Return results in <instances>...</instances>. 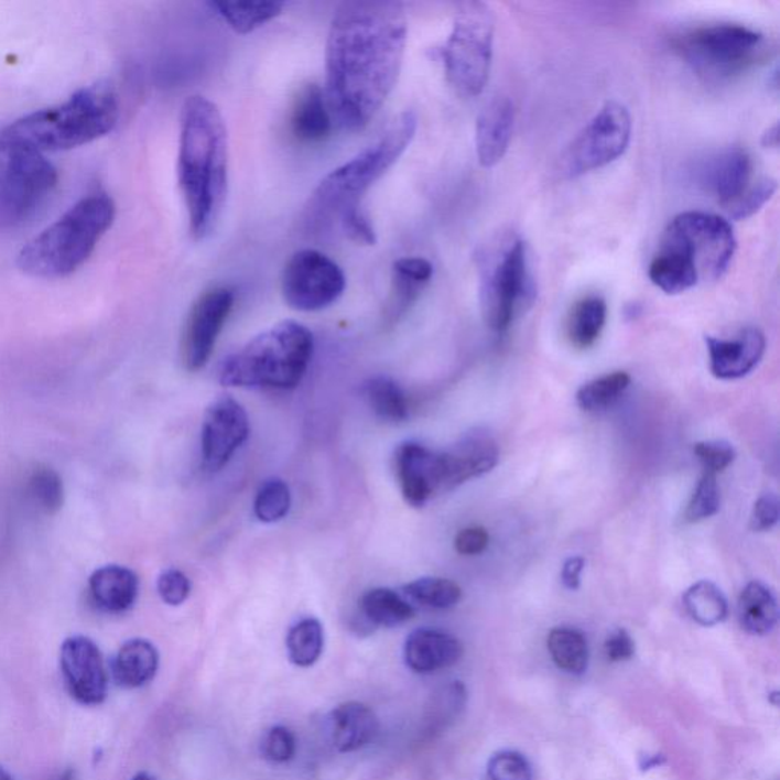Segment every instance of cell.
Returning a JSON list of instances; mask_svg holds the SVG:
<instances>
[{
	"instance_id": "obj_1",
	"label": "cell",
	"mask_w": 780,
	"mask_h": 780,
	"mask_svg": "<svg viewBox=\"0 0 780 780\" xmlns=\"http://www.w3.org/2000/svg\"><path fill=\"white\" fill-rule=\"evenodd\" d=\"M408 43L401 3L357 0L340 6L326 40L325 99L333 122L364 130L396 87Z\"/></svg>"
},
{
	"instance_id": "obj_2",
	"label": "cell",
	"mask_w": 780,
	"mask_h": 780,
	"mask_svg": "<svg viewBox=\"0 0 780 780\" xmlns=\"http://www.w3.org/2000/svg\"><path fill=\"white\" fill-rule=\"evenodd\" d=\"M228 130L220 109L195 95L182 109L177 176L194 240L214 232L228 197Z\"/></svg>"
},
{
	"instance_id": "obj_3",
	"label": "cell",
	"mask_w": 780,
	"mask_h": 780,
	"mask_svg": "<svg viewBox=\"0 0 780 780\" xmlns=\"http://www.w3.org/2000/svg\"><path fill=\"white\" fill-rule=\"evenodd\" d=\"M416 129L418 118L412 110L393 118L376 142L322 178L306 206V221L313 228H322L338 220L346 210L361 208L366 193L403 156Z\"/></svg>"
},
{
	"instance_id": "obj_4",
	"label": "cell",
	"mask_w": 780,
	"mask_h": 780,
	"mask_svg": "<svg viewBox=\"0 0 780 780\" xmlns=\"http://www.w3.org/2000/svg\"><path fill=\"white\" fill-rule=\"evenodd\" d=\"M115 203L107 193L86 195L57 221L28 241L18 257L30 277L58 280L85 264L115 220Z\"/></svg>"
},
{
	"instance_id": "obj_5",
	"label": "cell",
	"mask_w": 780,
	"mask_h": 780,
	"mask_svg": "<svg viewBox=\"0 0 780 780\" xmlns=\"http://www.w3.org/2000/svg\"><path fill=\"white\" fill-rule=\"evenodd\" d=\"M314 351L306 326L280 322L225 358L220 381L230 388L290 390L300 386Z\"/></svg>"
},
{
	"instance_id": "obj_6",
	"label": "cell",
	"mask_w": 780,
	"mask_h": 780,
	"mask_svg": "<svg viewBox=\"0 0 780 780\" xmlns=\"http://www.w3.org/2000/svg\"><path fill=\"white\" fill-rule=\"evenodd\" d=\"M118 118L117 91L107 83H97L75 91L62 105L33 111L8 127L34 149L46 153L97 141L115 129Z\"/></svg>"
},
{
	"instance_id": "obj_7",
	"label": "cell",
	"mask_w": 780,
	"mask_h": 780,
	"mask_svg": "<svg viewBox=\"0 0 780 780\" xmlns=\"http://www.w3.org/2000/svg\"><path fill=\"white\" fill-rule=\"evenodd\" d=\"M58 174L45 153L0 127V234L22 228L46 205Z\"/></svg>"
},
{
	"instance_id": "obj_8",
	"label": "cell",
	"mask_w": 780,
	"mask_h": 780,
	"mask_svg": "<svg viewBox=\"0 0 780 780\" xmlns=\"http://www.w3.org/2000/svg\"><path fill=\"white\" fill-rule=\"evenodd\" d=\"M495 28V14L485 3L457 6L452 34L441 50V57L448 85L462 98H475L487 86Z\"/></svg>"
},
{
	"instance_id": "obj_9",
	"label": "cell",
	"mask_w": 780,
	"mask_h": 780,
	"mask_svg": "<svg viewBox=\"0 0 780 780\" xmlns=\"http://www.w3.org/2000/svg\"><path fill=\"white\" fill-rule=\"evenodd\" d=\"M676 51L696 74L715 82L750 71L768 53L761 33L736 23L696 28L676 40Z\"/></svg>"
},
{
	"instance_id": "obj_10",
	"label": "cell",
	"mask_w": 780,
	"mask_h": 780,
	"mask_svg": "<svg viewBox=\"0 0 780 780\" xmlns=\"http://www.w3.org/2000/svg\"><path fill=\"white\" fill-rule=\"evenodd\" d=\"M535 296V281L523 241H509L497 257L485 260L480 270V308L489 329L507 332Z\"/></svg>"
},
{
	"instance_id": "obj_11",
	"label": "cell",
	"mask_w": 780,
	"mask_h": 780,
	"mask_svg": "<svg viewBox=\"0 0 780 780\" xmlns=\"http://www.w3.org/2000/svg\"><path fill=\"white\" fill-rule=\"evenodd\" d=\"M664 246L676 250L700 274V281H718L736 252L730 223L719 215L683 213L664 230Z\"/></svg>"
},
{
	"instance_id": "obj_12",
	"label": "cell",
	"mask_w": 780,
	"mask_h": 780,
	"mask_svg": "<svg viewBox=\"0 0 780 780\" xmlns=\"http://www.w3.org/2000/svg\"><path fill=\"white\" fill-rule=\"evenodd\" d=\"M631 129L627 107L616 101L605 102L564 154L567 176H583L618 161L630 145Z\"/></svg>"
},
{
	"instance_id": "obj_13",
	"label": "cell",
	"mask_w": 780,
	"mask_h": 780,
	"mask_svg": "<svg viewBox=\"0 0 780 780\" xmlns=\"http://www.w3.org/2000/svg\"><path fill=\"white\" fill-rule=\"evenodd\" d=\"M346 289L344 270L316 249H302L286 261L281 277L285 304L297 312H321L340 300Z\"/></svg>"
},
{
	"instance_id": "obj_14",
	"label": "cell",
	"mask_w": 780,
	"mask_h": 780,
	"mask_svg": "<svg viewBox=\"0 0 780 780\" xmlns=\"http://www.w3.org/2000/svg\"><path fill=\"white\" fill-rule=\"evenodd\" d=\"M234 304L232 290L214 286L191 306L182 337V361L188 371H201L208 364Z\"/></svg>"
},
{
	"instance_id": "obj_15",
	"label": "cell",
	"mask_w": 780,
	"mask_h": 780,
	"mask_svg": "<svg viewBox=\"0 0 780 780\" xmlns=\"http://www.w3.org/2000/svg\"><path fill=\"white\" fill-rule=\"evenodd\" d=\"M249 416L234 398L223 397L206 409L202 424L203 465L218 472L229 464L235 453L248 441Z\"/></svg>"
},
{
	"instance_id": "obj_16",
	"label": "cell",
	"mask_w": 780,
	"mask_h": 780,
	"mask_svg": "<svg viewBox=\"0 0 780 780\" xmlns=\"http://www.w3.org/2000/svg\"><path fill=\"white\" fill-rule=\"evenodd\" d=\"M59 667L75 702L83 706L105 703L109 679L105 659L94 640L86 636L67 638L59 650Z\"/></svg>"
},
{
	"instance_id": "obj_17",
	"label": "cell",
	"mask_w": 780,
	"mask_h": 780,
	"mask_svg": "<svg viewBox=\"0 0 780 780\" xmlns=\"http://www.w3.org/2000/svg\"><path fill=\"white\" fill-rule=\"evenodd\" d=\"M396 475L401 495L410 507L423 508L444 495L443 465L436 449L405 441L396 449Z\"/></svg>"
},
{
	"instance_id": "obj_18",
	"label": "cell",
	"mask_w": 780,
	"mask_h": 780,
	"mask_svg": "<svg viewBox=\"0 0 780 780\" xmlns=\"http://www.w3.org/2000/svg\"><path fill=\"white\" fill-rule=\"evenodd\" d=\"M440 455L445 495L465 481L491 472L499 462V445L487 430L475 429Z\"/></svg>"
},
{
	"instance_id": "obj_19",
	"label": "cell",
	"mask_w": 780,
	"mask_h": 780,
	"mask_svg": "<svg viewBox=\"0 0 780 780\" xmlns=\"http://www.w3.org/2000/svg\"><path fill=\"white\" fill-rule=\"evenodd\" d=\"M751 171L754 163L747 151L727 149L702 163L698 185L727 208L750 186Z\"/></svg>"
},
{
	"instance_id": "obj_20",
	"label": "cell",
	"mask_w": 780,
	"mask_h": 780,
	"mask_svg": "<svg viewBox=\"0 0 780 780\" xmlns=\"http://www.w3.org/2000/svg\"><path fill=\"white\" fill-rule=\"evenodd\" d=\"M711 371L719 380H736L754 371L766 353L761 329L746 328L735 338L706 337Z\"/></svg>"
},
{
	"instance_id": "obj_21",
	"label": "cell",
	"mask_w": 780,
	"mask_h": 780,
	"mask_svg": "<svg viewBox=\"0 0 780 780\" xmlns=\"http://www.w3.org/2000/svg\"><path fill=\"white\" fill-rule=\"evenodd\" d=\"M464 656V647L455 636L435 628H420L410 632L404 643L405 664L416 674H435L456 664Z\"/></svg>"
},
{
	"instance_id": "obj_22",
	"label": "cell",
	"mask_w": 780,
	"mask_h": 780,
	"mask_svg": "<svg viewBox=\"0 0 780 780\" xmlns=\"http://www.w3.org/2000/svg\"><path fill=\"white\" fill-rule=\"evenodd\" d=\"M516 111L508 98H492L476 122V151L481 166L491 169L505 158L514 131Z\"/></svg>"
},
{
	"instance_id": "obj_23",
	"label": "cell",
	"mask_w": 780,
	"mask_h": 780,
	"mask_svg": "<svg viewBox=\"0 0 780 780\" xmlns=\"http://www.w3.org/2000/svg\"><path fill=\"white\" fill-rule=\"evenodd\" d=\"M433 278L432 262L421 257L400 258L393 262L390 293L384 308L386 325H396Z\"/></svg>"
},
{
	"instance_id": "obj_24",
	"label": "cell",
	"mask_w": 780,
	"mask_h": 780,
	"mask_svg": "<svg viewBox=\"0 0 780 780\" xmlns=\"http://www.w3.org/2000/svg\"><path fill=\"white\" fill-rule=\"evenodd\" d=\"M89 593L99 610L110 615L129 611L138 599L139 579L129 567L109 564L98 568L89 579Z\"/></svg>"
},
{
	"instance_id": "obj_25",
	"label": "cell",
	"mask_w": 780,
	"mask_h": 780,
	"mask_svg": "<svg viewBox=\"0 0 780 780\" xmlns=\"http://www.w3.org/2000/svg\"><path fill=\"white\" fill-rule=\"evenodd\" d=\"M380 730L377 715L364 703L340 704L332 714L333 744L340 754H353L369 746Z\"/></svg>"
},
{
	"instance_id": "obj_26",
	"label": "cell",
	"mask_w": 780,
	"mask_h": 780,
	"mask_svg": "<svg viewBox=\"0 0 780 780\" xmlns=\"http://www.w3.org/2000/svg\"><path fill=\"white\" fill-rule=\"evenodd\" d=\"M110 668L118 686L138 690L156 676L159 652L149 640L131 639L119 648Z\"/></svg>"
},
{
	"instance_id": "obj_27",
	"label": "cell",
	"mask_w": 780,
	"mask_h": 780,
	"mask_svg": "<svg viewBox=\"0 0 780 780\" xmlns=\"http://www.w3.org/2000/svg\"><path fill=\"white\" fill-rule=\"evenodd\" d=\"M333 129V118L324 90L317 85L305 86L297 95L292 111L294 137L306 143L325 141Z\"/></svg>"
},
{
	"instance_id": "obj_28",
	"label": "cell",
	"mask_w": 780,
	"mask_h": 780,
	"mask_svg": "<svg viewBox=\"0 0 780 780\" xmlns=\"http://www.w3.org/2000/svg\"><path fill=\"white\" fill-rule=\"evenodd\" d=\"M738 619L750 635L766 636L779 620V605L773 592L759 581L748 583L738 600Z\"/></svg>"
},
{
	"instance_id": "obj_29",
	"label": "cell",
	"mask_w": 780,
	"mask_h": 780,
	"mask_svg": "<svg viewBox=\"0 0 780 780\" xmlns=\"http://www.w3.org/2000/svg\"><path fill=\"white\" fill-rule=\"evenodd\" d=\"M648 277L652 284L667 294L687 292L700 282L698 272L690 261L674 249L660 242L659 252L652 258Z\"/></svg>"
},
{
	"instance_id": "obj_30",
	"label": "cell",
	"mask_w": 780,
	"mask_h": 780,
	"mask_svg": "<svg viewBox=\"0 0 780 780\" xmlns=\"http://www.w3.org/2000/svg\"><path fill=\"white\" fill-rule=\"evenodd\" d=\"M360 611L372 627L393 628L415 616V607L392 588L377 587L361 596Z\"/></svg>"
},
{
	"instance_id": "obj_31",
	"label": "cell",
	"mask_w": 780,
	"mask_h": 780,
	"mask_svg": "<svg viewBox=\"0 0 780 780\" xmlns=\"http://www.w3.org/2000/svg\"><path fill=\"white\" fill-rule=\"evenodd\" d=\"M208 7L225 20L235 33L250 34L278 18L284 3L273 0H248V2H209Z\"/></svg>"
},
{
	"instance_id": "obj_32",
	"label": "cell",
	"mask_w": 780,
	"mask_h": 780,
	"mask_svg": "<svg viewBox=\"0 0 780 780\" xmlns=\"http://www.w3.org/2000/svg\"><path fill=\"white\" fill-rule=\"evenodd\" d=\"M548 651L561 671L581 675L587 671L591 651L585 636L576 628L556 627L548 636Z\"/></svg>"
},
{
	"instance_id": "obj_33",
	"label": "cell",
	"mask_w": 780,
	"mask_h": 780,
	"mask_svg": "<svg viewBox=\"0 0 780 780\" xmlns=\"http://www.w3.org/2000/svg\"><path fill=\"white\" fill-rule=\"evenodd\" d=\"M607 322V304L603 297L587 296L576 302L568 316L567 334L572 345L587 349L595 345Z\"/></svg>"
},
{
	"instance_id": "obj_34",
	"label": "cell",
	"mask_w": 780,
	"mask_h": 780,
	"mask_svg": "<svg viewBox=\"0 0 780 780\" xmlns=\"http://www.w3.org/2000/svg\"><path fill=\"white\" fill-rule=\"evenodd\" d=\"M683 607L694 622L702 627H715L728 616V603L722 588L711 581L691 585L683 595Z\"/></svg>"
},
{
	"instance_id": "obj_35",
	"label": "cell",
	"mask_w": 780,
	"mask_h": 780,
	"mask_svg": "<svg viewBox=\"0 0 780 780\" xmlns=\"http://www.w3.org/2000/svg\"><path fill=\"white\" fill-rule=\"evenodd\" d=\"M365 397L373 413L388 423H403L409 418L408 398L397 381L373 377L365 384Z\"/></svg>"
},
{
	"instance_id": "obj_36",
	"label": "cell",
	"mask_w": 780,
	"mask_h": 780,
	"mask_svg": "<svg viewBox=\"0 0 780 780\" xmlns=\"http://www.w3.org/2000/svg\"><path fill=\"white\" fill-rule=\"evenodd\" d=\"M325 635L319 620L306 618L294 624L286 635L290 662L297 668L313 667L324 652Z\"/></svg>"
},
{
	"instance_id": "obj_37",
	"label": "cell",
	"mask_w": 780,
	"mask_h": 780,
	"mask_svg": "<svg viewBox=\"0 0 780 780\" xmlns=\"http://www.w3.org/2000/svg\"><path fill=\"white\" fill-rule=\"evenodd\" d=\"M401 595L412 605L418 604L433 610H448L459 604L462 588L453 581L427 576L405 584Z\"/></svg>"
},
{
	"instance_id": "obj_38",
	"label": "cell",
	"mask_w": 780,
	"mask_h": 780,
	"mask_svg": "<svg viewBox=\"0 0 780 780\" xmlns=\"http://www.w3.org/2000/svg\"><path fill=\"white\" fill-rule=\"evenodd\" d=\"M25 491L33 507L46 516H53L63 507L65 489L62 477L46 465H37L26 477Z\"/></svg>"
},
{
	"instance_id": "obj_39",
	"label": "cell",
	"mask_w": 780,
	"mask_h": 780,
	"mask_svg": "<svg viewBox=\"0 0 780 780\" xmlns=\"http://www.w3.org/2000/svg\"><path fill=\"white\" fill-rule=\"evenodd\" d=\"M630 384L631 377L627 372L607 373L585 383L576 393V403L585 412H598L615 404Z\"/></svg>"
},
{
	"instance_id": "obj_40",
	"label": "cell",
	"mask_w": 780,
	"mask_h": 780,
	"mask_svg": "<svg viewBox=\"0 0 780 780\" xmlns=\"http://www.w3.org/2000/svg\"><path fill=\"white\" fill-rule=\"evenodd\" d=\"M292 507V492L289 485L281 479H269L261 485L254 497V516L262 523H277L289 514Z\"/></svg>"
},
{
	"instance_id": "obj_41",
	"label": "cell",
	"mask_w": 780,
	"mask_h": 780,
	"mask_svg": "<svg viewBox=\"0 0 780 780\" xmlns=\"http://www.w3.org/2000/svg\"><path fill=\"white\" fill-rule=\"evenodd\" d=\"M719 507H722V495H719L716 476L704 472L684 512V520L687 523H698L711 519L719 511Z\"/></svg>"
},
{
	"instance_id": "obj_42",
	"label": "cell",
	"mask_w": 780,
	"mask_h": 780,
	"mask_svg": "<svg viewBox=\"0 0 780 780\" xmlns=\"http://www.w3.org/2000/svg\"><path fill=\"white\" fill-rule=\"evenodd\" d=\"M776 191H778V182L774 178H762L755 185L748 186L741 197L736 198L732 205L724 209L734 220H746L758 213L767 202H770Z\"/></svg>"
},
{
	"instance_id": "obj_43",
	"label": "cell",
	"mask_w": 780,
	"mask_h": 780,
	"mask_svg": "<svg viewBox=\"0 0 780 780\" xmlns=\"http://www.w3.org/2000/svg\"><path fill=\"white\" fill-rule=\"evenodd\" d=\"M488 778L491 780H532V767L519 751H499L489 759Z\"/></svg>"
},
{
	"instance_id": "obj_44",
	"label": "cell",
	"mask_w": 780,
	"mask_h": 780,
	"mask_svg": "<svg viewBox=\"0 0 780 780\" xmlns=\"http://www.w3.org/2000/svg\"><path fill=\"white\" fill-rule=\"evenodd\" d=\"M296 736L289 727L274 726L267 732L261 743V754L267 761L285 763L296 755Z\"/></svg>"
},
{
	"instance_id": "obj_45",
	"label": "cell",
	"mask_w": 780,
	"mask_h": 780,
	"mask_svg": "<svg viewBox=\"0 0 780 780\" xmlns=\"http://www.w3.org/2000/svg\"><path fill=\"white\" fill-rule=\"evenodd\" d=\"M695 456L702 462L706 473L715 475L734 464L736 452L726 441H703L694 447Z\"/></svg>"
},
{
	"instance_id": "obj_46",
	"label": "cell",
	"mask_w": 780,
	"mask_h": 780,
	"mask_svg": "<svg viewBox=\"0 0 780 780\" xmlns=\"http://www.w3.org/2000/svg\"><path fill=\"white\" fill-rule=\"evenodd\" d=\"M158 592L163 603L171 605V607H177L189 598L191 581L185 573L177 571V568H169L159 576Z\"/></svg>"
},
{
	"instance_id": "obj_47",
	"label": "cell",
	"mask_w": 780,
	"mask_h": 780,
	"mask_svg": "<svg viewBox=\"0 0 780 780\" xmlns=\"http://www.w3.org/2000/svg\"><path fill=\"white\" fill-rule=\"evenodd\" d=\"M338 223H340V228L349 240L357 242V245H376V230H373L372 223L369 221L368 215L364 213V209L356 208L346 210V213L338 218Z\"/></svg>"
},
{
	"instance_id": "obj_48",
	"label": "cell",
	"mask_w": 780,
	"mask_h": 780,
	"mask_svg": "<svg viewBox=\"0 0 780 780\" xmlns=\"http://www.w3.org/2000/svg\"><path fill=\"white\" fill-rule=\"evenodd\" d=\"M779 521V500L774 495L759 497L751 512L750 528L755 532L773 529Z\"/></svg>"
},
{
	"instance_id": "obj_49",
	"label": "cell",
	"mask_w": 780,
	"mask_h": 780,
	"mask_svg": "<svg viewBox=\"0 0 780 780\" xmlns=\"http://www.w3.org/2000/svg\"><path fill=\"white\" fill-rule=\"evenodd\" d=\"M489 535L484 528L469 527L457 532L455 549L461 555L475 556L488 548Z\"/></svg>"
},
{
	"instance_id": "obj_50",
	"label": "cell",
	"mask_w": 780,
	"mask_h": 780,
	"mask_svg": "<svg viewBox=\"0 0 780 780\" xmlns=\"http://www.w3.org/2000/svg\"><path fill=\"white\" fill-rule=\"evenodd\" d=\"M604 650L610 662H625L635 656L636 644L627 631L616 630L605 640Z\"/></svg>"
},
{
	"instance_id": "obj_51",
	"label": "cell",
	"mask_w": 780,
	"mask_h": 780,
	"mask_svg": "<svg viewBox=\"0 0 780 780\" xmlns=\"http://www.w3.org/2000/svg\"><path fill=\"white\" fill-rule=\"evenodd\" d=\"M585 561L581 556H571L564 561L561 571V581L568 591H576L581 585V573H583Z\"/></svg>"
},
{
	"instance_id": "obj_52",
	"label": "cell",
	"mask_w": 780,
	"mask_h": 780,
	"mask_svg": "<svg viewBox=\"0 0 780 780\" xmlns=\"http://www.w3.org/2000/svg\"><path fill=\"white\" fill-rule=\"evenodd\" d=\"M778 141H779V134H778V124L771 127V129L767 130V133L763 134L762 143L763 147H778Z\"/></svg>"
},
{
	"instance_id": "obj_53",
	"label": "cell",
	"mask_w": 780,
	"mask_h": 780,
	"mask_svg": "<svg viewBox=\"0 0 780 780\" xmlns=\"http://www.w3.org/2000/svg\"><path fill=\"white\" fill-rule=\"evenodd\" d=\"M131 780H158V779L154 778V776H151L150 773H145V771H141V773H138Z\"/></svg>"
},
{
	"instance_id": "obj_54",
	"label": "cell",
	"mask_w": 780,
	"mask_h": 780,
	"mask_svg": "<svg viewBox=\"0 0 780 780\" xmlns=\"http://www.w3.org/2000/svg\"><path fill=\"white\" fill-rule=\"evenodd\" d=\"M0 780H13V778H11V774L8 773L6 768H3L2 766H0Z\"/></svg>"
},
{
	"instance_id": "obj_55",
	"label": "cell",
	"mask_w": 780,
	"mask_h": 780,
	"mask_svg": "<svg viewBox=\"0 0 780 780\" xmlns=\"http://www.w3.org/2000/svg\"><path fill=\"white\" fill-rule=\"evenodd\" d=\"M55 780H74V778H72V771L67 770L66 773H63L62 776H59L58 779Z\"/></svg>"
}]
</instances>
